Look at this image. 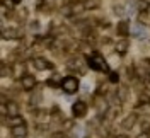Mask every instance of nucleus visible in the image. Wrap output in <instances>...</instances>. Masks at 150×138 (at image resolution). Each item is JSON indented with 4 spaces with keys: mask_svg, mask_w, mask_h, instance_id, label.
Returning <instances> with one entry per match:
<instances>
[{
    "mask_svg": "<svg viewBox=\"0 0 150 138\" xmlns=\"http://www.w3.org/2000/svg\"><path fill=\"white\" fill-rule=\"evenodd\" d=\"M19 125H24V120L21 118V116H12V120H10V126H19Z\"/></svg>",
    "mask_w": 150,
    "mask_h": 138,
    "instance_id": "nucleus-14",
    "label": "nucleus"
},
{
    "mask_svg": "<svg viewBox=\"0 0 150 138\" xmlns=\"http://www.w3.org/2000/svg\"><path fill=\"white\" fill-rule=\"evenodd\" d=\"M135 123H137V113H133V114H130V116H126L125 120H123V128L125 130H131L133 126H135Z\"/></svg>",
    "mask_w": 150,
    "mask_h": 138,
    "instance_id": "nucleus-6",
    "label": "nucleus"
},
{
    "mask_svg": "<svg viewBox=\"0 0 150 138\" xmlns=\"http://www.w3.org/2000/svg\"><path fill=\"white\" fill-rule=\"evenodd\" d=\"M135 109L137 114H150V102H140Z\"/></svg>",
    "mask_w": 150,
    "mask_h": 138,
    "instance_id": "nucleus-10",
    "label": "nucleus"
},
{
    "mask_svg": "<svg viewBox=\"0 0 150 138\" xmlns=\"http://www.w3.org/2000/svg\"><path fill=\"white\" fill-rule=\"evenodd\" d=\"M10 133H12V137H16V138H26V137H28V126H26V125L12 126Z\"/></svg>",
    "mask_w": 150,
    "mask_h": 138,
    "instance_id": "nucleus-4",
    "label": "nucleus"
},
{
    "mask_svg": "<svg viewBox=\"0 0 150 138\" xmlns=\"http://www.w3.org/2000/svg\"><path fill=\"white\" fill-rule=\"evenodd\" d=\"M149 128H150V125L147 123V121H143V125H142V130H143V131H149Z\"/></svg>",
    "mask_w": 150,
    "mask_h": 138,
    "instance_id": "nucleus-22",
    "label": "nucleus"
},
{
    "mask_svg": "<svg viewBox=\"0 0 150 138\" xmlns=\"http://www.w3.org/2000/svg\"><path fill=\"white\" fill-rule=\"evenodd\" d=\"M0 114L7 116V104H0Z\"/></svg>",
    "mask_w": 150,
    "mask_h": 138,
    "instance_id": "nucleus-19",
    "label": "nucleus"
},
{
    "mask_svg": "<svg viewBox=\"0 0 150 138\" xmlns=\"http://www.w3.org/2000/svg\"><path fill=\"white\" fill-rule=\"evenodd\" d=\"M135 5H137V9L140 10V12H145V10L150 9V2L149 0H137Z\"/></svg>",
    "mask_w": 150,
    "mask_h": 138,
    "instance_id": "nucleus-12",
    "label": "nucleus"
},
{
    "mask_svg": "<svg viewBox=\"0 0 150 138\" xmlns=\"http://www.w3.org/2000/svg\"><path fill=\"white\" fill-rule=\"evenodd\" d=\"M21 82H22V87H24V89L31 91V89H34V85H36V79H34L33 75H24V77L21 79Z\"/></svg>",
    "mask_w": 150,
    "mask_h": 138,
    "instance_id": "nucleus-5",
    "label": "nucleus"
},
{
    "mask_svg": "<svg viewBox=\"0 0 150 138\" xmlns=\"http://www.w3.org/2000/svg\"><path fill=\"white\" fill-rule=\"evenodd\" d=\"M133 34L137 38H145V29H142V26H137V29H133Z\"/></svg>",
    "mask_w": 150,
    "mask_h": 138,
    "instance_id": "nucleus-15",
    "label": "nucleus"
},
{
    "mask_svg": "<svg viewBox=\"0 0 150 138\" xmlns=\"http://www.w3.org/2000/svg\"><path fill=\"white\" fill-rule=\"evenodd\" d=\"M14 2H16V4H19V2H21V0H14Z\"/></svg>",
    "mask_w": 150,
    "mask_h": 138,
    "instance_id": "nucleus-24",
    "label": "nucleus"
},
{
    "mask_svg": "<svg viewBox=\"0 0 150 138\" xmlns=\"http://www.w3.org/2000/svg\"><path fill=\"white\" fill-rule=\"evenodd\" d=\"M2 36L4 38H16V36H19V33L17 31H4Z\"/></svg>",
    "mask_w": 150,
    "mask_h": 138,
    "instance_id": "nucleus-17",
    "label": "nucleus"
},
{
    "mask_svg": "<svg viewBox=\"0 0 150 138\" xmlns=\"http://www.w3.org/2000/svg\"><path fill=\"white\" fill-rule=\"evenodd\" d=\"M114 50H116V53H118V55H125V53L128 51V41H126V39L118 41L116 46H114Z\"/></svg>",
    "mask_w": 150,
    "mask_h": 138,
    "instance_id": "nucleus-8",
    "label": "nucleus"
},
{
    "mask_svg": "<svg viewBox=\"0 0 150 138\" xmlns=\"http://www.w3.org/2000/svg\"><path fill=\"white\" fill-rule=\"evenodd\" d=\"M72 113H74L75 118H82V116H85L87 114V104L82 101H77L72 106Z\"/></svg>",
    "mask_w": 150,
    "mask_h": 138,
    "instance_id": "nucleus-3",
    "label": "nucleus"
},
{
    "mask_svg": "<svg viewBox=\"0 0 150 138\" xmlns=\"http://www.w3.org/2000/svg\"><path fill=\"white\" fill-rule=\"evenodd\" d=\"M128 33H130L128 22H126V21H121V22L118 24V34H121V36H126Z\"/></svg>",
    "mask_w": 150,
    "mask_h": 138,
    "instance_id": "nucleus-11",
    "label": "nucleus"
},
{
    "mask_svg": "<svg viewBox=\"0 0 150 138\" xmlns=\"http://www.w3.org/2000/svg\"><path fill=\"white\" fill-rule=\"evenodd\" d=\"M118 138H126V137H125V135H121V137H118Z\"/></svg>",
    "mask_w": 150,
    "mask_h": 138,
    "instance_id": "nucleus-23",
    "label": "nucleus"
},
{
    "mask_svg": "<svg viewBox=\"0 0 150 138\" xmlns=\"http://www.w3.org/2000/svg\"><path fill=\"white\" fill-rule=\"evenodd\" d=\"M96 106H97L99 113H106V111L109 109V104H108V101H106L104 97H97V99H96Z\"/></svg>",
    "mask_w": 150,
    "mask_h": 138,
    "instance_id": "nucleus-9",
    "label": "nucleus"
},
{
    "mask_svg": "<svg viewBox=\"0 0 150 138\" xmlns=\"http://www.w3.org/2000/svg\"><path fill=\"white\" fill-rule=\"evenodd\" d=\"M33 65L36 67L38 70H50V68H51V65L48 63L45 58H34V60H33Z\"/></svg>",
    "mask_w": 150,
    "mask_h": 138,
    "instance_id": "nucleus-7",
    "label": "nucleus"
},
{
    "mask_svg": "<svg viewBox=\"0 0 150 138\" xmlns=\"http://www.w3.org/2000/svg\"><path fill=\"white\" fill-rule=\"evenodd\" d=\"M19 114V108H17V104H14V102H9L7 104V116H17Z\"/></svg>",
    "mask_w": 150,
    "mask_h": 138,
    "instance_id": "nucleus-13",
    "label": "nucleus"
},
{
    "mask_svg": "<svg viewBox=\"0 0 150 138\" xmlns=\"http://www.w3.org/2000/svg\"><path fill=\"white\" fill-rule=\"evenodd\" d=\"M87 63L92 70H97V72H109V65L104 60V56L101 53H92V55L87 58Z\"/></svg>",
    "mask_w": 150,
    "mask_h": 138,
    "instance_id": "nucleus-1",
    "label": "nucleus"
},
{
    "mask_svg": "<svg viewBox=\"0 0 150 138\" xmlns=\"http://www.w3.org/2000/svg\"><path fill=\"white\" fill-rule=\"evenodd\" d=\"M62 89L65 94H75V92L79 91V80L75 79V77H65V79H62Z\"/></svg>",
    "mask_w": 150,
    "mask_h": 138,
    "instance_id": "nucleus-2",
    "label": "nucleus"
},
{
    "mask_svg": "<svg viewBox=\"0 0 150 138\" xmlns=\"http://www.w3.org/2000/svg\"><path fill=\"white\" fill-rule=\"evenodd\" d=\"M58 80H60V79H58V77H53V79H50V80H48V85H58V84H62V82H58Z\"/></svg>",
    "mask_w": 150,
    "mask_h": 138,
    "instance_id": "nucleus-18",
    "label": "nucleus"
},
{
    "mask_svg": "<svg viewBox=\"0 0 150 138\" xmlns=\"http://www.w3.org/2000/svg\"><path fill=\"white\" fill-rule=\"evenodd\" d=\"M118 94H120V101H126V99H128V89H126V87L120 89Z\"/></svg>",
    "mask_w": 150,
    "mask_h": 138,
    "instance_id": "nucleus-16",
    "label": "nucleus"
},
{
    "mask_svg": "<svg viewBox=\"0 0 150 138\" xmlns=\"http://www.w3.org/2000/svg\"><path fill=\"white\" fill-rule=\"evenodd\" d=\"M109 79H111V82H112V84H116V82H118V74L111 72V74H109Z\"/></svg>",
    "mask_w": 150,
    "mask_h": 138,
    "instance_id": "nucleus-20",
    "label": "nucleus"
},
{
    "mask_svg": "<svg viewBox=\"0 0 150 138\" xmlns=\"http://www.w3.org/2000/svg\"><path fill=\"white\" fill-rule=\"evenodd\" d=\"M137 138H150V133H149V131H142Z\"/></svg>",
    "mask_w": 150,
    "mask_h": 138,
    "instance_id": "nucleus-21",
    "label": "nucleus"
}]
</instances>
